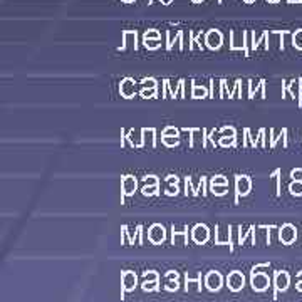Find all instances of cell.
Listing matches in <instances>:
<instances>
[{
	"instance_id": "5b68a950",
	"label": "cell",
	"mask_w": 302,
	"mask_h": 302,
	"mask_svg": "<svg viewBox=\"0 0 302 302\" xmlns=\"http://www.w3.org/2000/svg\"><path fill=\"white\" fill-rule=\"evenodd\" d=\"M148 240L153 245H159L166 240V228L161 224H153L148 230Z\"/></svg>"
},
{
	"instance_id": "8d00e7d4",
	"label": "cell",
	"mask_w": 302,
	"mask_h": 302,
	"mask_svg": "<svg viewBox=\"0 0 302 302\" xmlns=\"http://www.w3.org/2000/svg\"><path fill=\"white\" fill-rule=\"evenodd\" d=\"M178 287H180V282L178 281H166V284H165V289H166L168 292L178 291Z\"/></svg>"
},
{
	"instance_id": "52a82bcc",
	"label": "cell",
	"mask_w": 302,
	"mask_h": 302,
	"mask_svg": "<svg viewBox=\"0 0 302 302\" xmlns=\"http://www.w3.org/2000/svg\"><path fill=\"white\" fill-rule=\"evenodd\" d=\"M192 240L198 245H203L210 240V230L205 224H197L192 228Z\"/></svg>"
},
{
	"instance_id": "ba28073f",
	"label": "cell",
	"mask_w": 302,
	"mask_h": 302,
	"mask_svg": "<svg viewBox=\"0 0 302 302\" xmlns=\"http://www.w3.org/2000/svg\"><path fill=\"white\" fill-rule=\"evenodd\" d=\"M250 286L257 292H264L265 289H269V286H270L269 275L262 274V272H252L250 274Z\"/></svg>"
},
{
	"instance_id": "7c38bea8",
	"label": "cell",
	"mask_w": 302,
	"mask_h": 302,
	"mask_svg": "<svg viewBox=\"0 0 302 302\" xmlns=\"http://www.w3.org/2000/svg\"><path fill=\"white\" fill-rule=\"evenodd\" d=\"M274 286H275V292H274V299H275V296H277L279 291H286V289L289 287V275H287V272H284V270L275 272Z\"/></svg>"
},
{
	"instance_id": "74e56055",
	"label": "cell",
	"mask_w": 302,
	"mask_h": 302,
	"mask_svg": "<svg viewBox=\"0 0 302 302\" xmlns=\"http://www.w3.org/2000/svg\"><path fill=\"white\" fill-rule=\"evenodd\" d=\"M292 42H294V47L302 49V30H297V32L294 34V37H292Z\"/></svg>"
},
{
	"instance_id": "6f0895ef",
	"label": "cell",
	"mask_w": 302,
	"mask_h": 302,
	"mask_svg": "<svg viewBox=\"0 0 302 302\" xmlns=\"http://www.w3.org/2000/svg\"><path fill=\"white\" fill-rule=\"evenodd\" d=\"M297 289H299V291H302V284H299V286H297Z\"/></svg>"
},
{
	"instance_id": "9a60e30c",
	"label": "cell",
	"mask_w": 302,
	"mask_h": 302,
	"mask_svg": "<svg viewBox=\"0 0 302 302\" xmlns=\"http://www.w3.org/2000/svg\"><path fill=\"white\" fill-rule=\"evenodd\" d=\"M128 46H133L135 51H138V34L136 30H124L123 32V44L119 47V51H124Z\"/></svg>"
},
{
	"instance_id": "603a6c76",
	"label": "cell",
	"mask_w": 302,
	"mask_h": 302,
	"mask_svg": "<svg viewBox=\"0 0 302 302\" xmlns=\"http://www.w3.org/2000/svg\"><path fill=\"white\" fill-rule=\"evenodd\" d=\"M260 87H262V79L257 84L254 81H248V99H254L255 92L259 91Z\"/></svg>"
},
{
	"instance_id": "ffe728a7",
	"label": "cell",
	"mask_w": 302,
	"mask_h": 302,
	"mask_svg": "<svg viewBox=\"0 0 302 302\" xmlns=\"http://www.w3.org/2000/svg\"><path fill=\"white\" fill-rule=\"evenodd\" d=\"M161 143L166 146V148H175V146L180 145V138L176 136H161Z\"/></svg>"
},
{
	"instance_id": "681fc988",
	"label": "cell",
	"mask_w": 302,
	"mask_h": 302,
	"mask_svg": "<svg viewBox=\"0 0 302 302\" xmlns=\"http://www.w3.org/2000/svg\"><path fill=\"white\" fill-rule=\"evenodd\" d=\"M138 228H140V233H138V243L143 245V225H138Z\"/></svg>"
},
{
	"instance_id": "680465c9",
	"label": "cell",
	"mask_w": 302,
	"mask_h": 302,
	"mask_svg": "<svg viewBox=\"0 0 302 302\" xmlns=\"http://www.w3.org/2000/svg\"><path fill=\"white\" fill-rule=\"evenodd\" d=\"M269 2H279V0H269Z\"/></svg>"
},
{
	"instance_id": "8fae6325",
	"label": "cell",
	"mask_w": 302,
	"mask_h": 302,
	"mask_svg": "<svg viewBox=\"0 0 302 302\" xmlns=\"http://www.w3.org/2000/svg\"><path fill=\"white\" fill-rule=\"evenodd\" d=\"M119 94H121L124 99H133L136 96V82L135 79L131 77H124L121 82H119Z\"/></svg>"
},
{
	"instance_id": "d6986e66",
	"label": "cell",
	"mask_w": 302,
	"mask_h": 302,
	"mask_svg": "<svg viewBox=\"0 0 302 302\" xmlns=\"http://www.w3.org/2000/svg\"><path fill=\"white\" fill-rule=\"evenodd\" d=\"M193 284H197V286L202 287V272H200V274H198L195 279L190 277L188 274L185 275V291H186V292H190V291H192V286H193Z\"/></svg>"
},
{
	"instance_id": "484cf974",
	"label": "cell",
	"mask_w": 302,
	"mask_h": 302,
	"mask_svg": "<svg viewBox=\"0 0 302 302\" xmlns=\"http://www.w3.org/2000/svg\"><path fill=\"white\" fill-rule=\"evenodd\" d=\"M154 281H159V275L156 270H146V272H143V282H154Z\"/></svg>"
},
{
	"instance_id": "9c48e42d",
	"label": "cell",
	"mask_w": 302,
	"mask_h": 302,
	"mask_svg": "<svg viewBox=\"0 0 302 302\" xmlns=\"http://www.w3.org/2000/svg\"><path fill=\"white\" fill-rule=\"evenodd\" d=\"M222 286H224V277L219 270H212L205 275V287L210 292H219Z\"/></svg>"
},
{
	"instance_id": "7dc6e473",
	"label": "cell",
	"mask_w": 302,
	"mask_h": 302,
	"mask_svg": "<svg viewBox=\"0 0 302 302\" xmlns=\"http://www.w3.org/2000/svg\"><path fill=\"white\" fill-rule=\"evenodd\" d=\"M166 183L168 185H178V176H176V175H168L166 176Z\"/></svg>"
},
{
	"instance_id": "ab89813d",
	"label": "cell",
	"mask_w": 302,
	"mask_h": 302,
	"mask_svg": "<svg viewBox=\"0 0 302 302\" xmlns=\"http://www.w3.org/2000/svg\"><path fill=\"white\" fill-rule=\"evenodd\" d=\"M178 192H180V190H178V185H168L165 193L168 195V197H176V195H178Z\"/></svg>"
},
{
	"instance_id": "94428289",
	"label": "cell",
	"mask_w": 302,
	"mask_h": 302,
	"mask_svg": "<svg viewBox=\"0 0 302 302\" xmlns=\"http://www.w3.org/2000/svg\"><path fill=\"white\" fill-rule=\"evenodd\" d=\"M301 94H302V84H301Z\"/></svg>"
},
{
	"instance_id": "db71d44e",
	"label": "cell",
	"mask_w": 302,
	"mask_h": 302,
	"mask_svg": "<svg viewBox=\"0 0 302 302\" xmlns=\"http://www.w3.org/2000/svg\"><path fill=\"white\" fill-rule=\"evenodd\" d=\"M121 2H124V3H133L135 0H121Z\"/></svg>"
},
{
	"instance_id": "e0dca14e",
	"label": "cell",
	"mask_w": 302,
	"mask_h": 302,
	"mask_svg": "<svg viewBox=\"0 0 302 302\" xmlns=\"http://www.w3.org/2000/svg\"><path fill=\"white\" fill-rule=\"evenodd\" d=\"M175 42H178V46H180V51H183L185 49V44H183V32L181 30H178L175 35V39H173V35H171V30H166V49L170 51V49L173 47V44Z\"/></svg>"
},
{
	"instance_id": "f546056e",
	"label": "cell",
	"mask_w": 302,
	"mask_h": 302,
	"mask_svg": "<svg viewBox=\"0 0 302 302\" xmlns=\"http://www.w3.org/2000/svg\"><path fill=\"white\" fill-rule=\"evenodd\" d=\"M210 192L217 197H224L228 192V185H220V186H210Z\"/></svg>"
},
{
	"instance_id": "5bb4252c",
	"label": "cell",
	"mask_w": 302,
	"mask_h": 302,
	"mask_svg": "<svg viewBox=\"0 0 302 302\" xmlns=\"http://www.w3.org/2000/svg\"><path fill=\"white\" fill-rule=\"evenodd\" d=\"M279 238H281V242H284V243H292L296 240V228L292 225H289V224H286V225H282L281 226V230H279Z\"/></svg>"
},
{
	"instance_id": "3957f363",
	"label": "cell",
	"mask_w": 302,
	"mask_h": 302,
	"mask_svg": "<svg viewBox=\"0 0 302 302\" xmlns=\"http://www.w3.org/2000/svg\"><path fill=\"white\" fill-rule=\"evenodd\" d=\"M138 190V180L133 175H124L121 180V205H124V198L135 195Z\"/></svg>"
},
{
	"instance_id": "6125c7cd",
	"label": "cell",
	"mask_w": 302,
	"mask_h": 302,
	"mask_svg": "<svg viewBox=\"0 0 302 302\" xmlns=\"http://www.w3.org/2000/svg\"><path fill=\"white\" fill-rule=\"evenodd\" d=\"M219 3H222V0H219Z\"/></svg>"
},
{
	"instance_id": "2e32d148",
	"label": "cell",
	"mask_w": 302,
	"mask_h": 302,
	"mask_svg": "<svg viewBox=\"0 0 302 302\" xmlns=\"http://www.w3.org/2000/svg\"><path fill=\"white\" fill-rule=\"evenodd\" d=\"M146 138H150L151 146H156V130L154 128H141V141L138 143V148H143L146 145Z\"/></svg>"
},
{
	"instance_id": "4316f807",
	"label": "cell",
	"mask_w": 302,
	"mask_h": 302,
	"mask_svg": "<svg viewBox=\"0 0 302 302\" xmlns=\"http://www.w3.org/2000/svg\"><path fill=\"white\" fill-rule=\"evenodd\" d=\"M185 186H186V192H185V195L186 197H188V193L190 195H193V197H198V190L197 188H193V185H192V178H190V176H186L185 178Z\"/></svg>"
},
{
	"instance_id": "ac0fdd59",
	"label": "cell",
	"mask_w": 302,
	"mask_h": 302,
	"mask_svg": "<svg viewBox=\"0 0 302 302\" xmlns=\"http://www.w3.org/2000/svg\"><path fill=\"white\" fill-rule=\"evenodd\" d=\"M193 86H192V99H207L208 97V89L205 86H200V84H195L192 82Z\"/></svg>"
},
{
	"instance_id": "836d02e7",
	"label": "cell",
	"mask_w": 302,
	"mask_h": 302,
	"mask_svg": "<svg viewBox=\"0 0 302 302\" xmlns=\"http://www.w3.org/2000/svg\"><path fill=\"white\" fill-rule=\"evenodd\" d=\"M220 135L222 136H237V130L233 126H224L220 130Z\"/></svg>"
},
{
	"instance_id": "c3c4849f",
	"label": "cell",
	"mask_w": 302,
	"mask_h": 302,
	"mask_svg": "<svg viewBox=\"0 0 302 302\" xmlns=\"http://www.w3.org/2000/svg\"><path fill=\"white\" fill-rule=\"evenodd\" d=\"M291 176L294 178L296 181H302V170H294L291 173Z\"/></svg>"
},
{
	"instance_id": "7402d4cb",
	"label": "cell",
	"mask_w": 302,
	"mask_h": 302,
	"mask_svg": "<svg viewBox=\"0 0 302 302\" xmlns=\"http://www.w3.org/2000/svg\"><path fill=\"white\" fill-rule=\"evenodd\" d=\"M159 39H161V34L156 29H150L143 34V41H159Z\"/></svg>"
},
{
	"instance_id": "bcb514c9",
	"label": "cell",
	"mask_w": 302,
	"mask_h": 302,
	"mask_svg": "<svg viewBox=\"0 0 302 302\" xmlns=\"http://www.w3.org/2000/svg\"><path fill=\"white\" fill-rule=\"evenodd\" d=\"M168 86H170V81H168V79H163V92H161L163 99H166V96H168Z\"/></svg>"
},
{
	"instance_id": "cb8c5ba5",
	"label": "cell",
	"mask_w": 302,
	"mask_h": 302,
	"mask_svg": "<svg viewBox=\"0 0 302 302\" xmlns=\"http://www.w3.org/2000/svg\"><path fill=\"white\" fill-rule=\"evenodd\" d=\"M141 87H146V89H156L158 82L154 77H145V79H141Z\"/></svg>"
},
{
	"instance_id": "d6a6232c",
	"label": "cell",
	"mask_w": 302,
	"mask_h": 302,
	"mask_svg": "<svg viewBox=\"0 0 302 302\" xmlns=\"http://www.w3.org/2000/svg\"><path fill=\"white\" fill-rule=\"evenodd\" d=\"M158 284H159V281H154V282H143V284H141V287H143L145 292H154V291H158Z\"/></svg>"
},
{
	"instance_id": "83f0119b",
	"label": "cell",
	"mask_w": 302,
	"mask_h": 302,
	"mask_svg": "<svg viewBox=\"0 0 302 302\" xmlns=\"http://www.w3.org/2000/svg\"><path fill=\"white\" fill-rule=\"evenodd\" d=\"M235 138L237 136H222L219 145L222 148H230V146H235Z\"/></svg>"
},
{
	"instance_id": "f5cc1de1",
	"label": "cell",
	"mask_w": 302,
	"mask_h": 302,
	"mask_svg": "<svg viewBox=\"0 0 302 302\" xmlns=\"http://www.w3.org/2000/svg\"><path fill=\"white\" fill-rule=\"evenodd\" d=\"M159 2H161L163 5H170V3L173 2V0H159Z\"/></svg>"
},
{
	"instance_id": "b9f144b4",
	"label": "cell",
	"mask_w": 302,
	"mask_h": 302,
	"mask_svg": "<svg viewBox=\"0 0 302 302\" xmlns=\"http://www.w3.org/2000/svg\"><path fill=\"white\" fill-rule=\"evenodd\" d=\"M145 42V47L148 49V51H156L159 47V41H143Z\"/></svg>"
},
{
	"instance_id": "7a4b0ae2",
	"label": "cell",
	"mask_w": 302,
	"mask_h": 302,
	"mask_svg": "<svg viewBox=\"0 0 302 302\" xmlns=\"http://www.w3.org/2000/svg\"><path fill=\"white\" fill-rule=\"evenodd\" d=\"M232 245V225L228 224H217L215 226V245Z\"/></svg>"
},
{
	"instance_id": "d4e9b609",
	"label": "cell",
	"mask_w": 302,
	"mask_h": 302,
	"mask_svg": "<svg viewBox=\"0 0 302 302\" xmlns=\"http://www.w3.org/2000/svg\"><path fill=\"white\" fill-rule=\"evenodd\" d=\"M140 96L145 97V99H154L158 96V87L156 89H146V87H141Z\"/></svg>"
},
{
	"instance_id": "f6af8a7d",
	"label": "cell",
	"mask_w": 302,
	"mask_h": 302,
	"mask_svg": "<svg viewBox=\"0 0 302 302\" xmlns=\"http://www.w3.org/2000/svg\"><path fill=\"white\" fill-rule=\"evenodd\" d=\"M225 92H226V81H225V79H222V81H220V94H219L220 99H224V97H225Z\"/></svg>"
},
{
	"instance_id": "f907efd6",
	"label": "cell",
	"mask_w": 302,
	"mask_h": 302,
	"mask_svg": "<svg viewBox=\"0 0 302 302\" xmlns=\"http://www.w3.org/2000/svg\"><path fill=\"white\" fill-rule=\"evenodd\" d=\"M210 97H215V81L210 79Z\"/></svg>"
},
{
	"instance_id": "1f68e13d",
	"label": "cell",
	"mask_w": 302,
	"mask_h": 302,
	"mask_svg": "<svg viewBox=\"0 0 302 302\" xmlns=\"http://www.w3.org/2000/svg\"><path fill=\"white\" fill-rule=\"evenodd\" d=\"M161 136H176V138H180V130H178V128H175V126H166L165 130H163Z\"/></svg>"
},
{
	"instance_id": "8992f818",
	"label": "cell",
	"mask_w": 302,
	"mask_h": 302,
	"mask_svg": "<svg viewBox=\"0 0 302 302\" xmlns=\"http://www.w3.org/2000/svg\"><path fill=\"white\" fill-rule=\"evenodd\" d=\"M226 286L232 292H240L243 286H245V277L240 270H232L228 275H226Z\"/></svg>"
},
{
	"instance_id": "4fadbf2b",
	"label": "cell",
	"mask_w": 302,
	"mask_h": 302,
	"mask_svg": "<svg viewBox=\"0 0 302 302\" xmlns=\"http://www.w3.org/2000/svg\"><path fill=\"white\" fill-rule=\"evenodd\" d=\"M171 243L173 245H188V228L181 230V232H176L175 225H171Z\"/></svg>"
},
{
	"instance_id": "30bf717a",
	"label": "cell",
	"mask_w": 302,
	"mask_h": 302,
	"mask_svg": "<svg viewBox=\"0 0 302 302\" xmlns=\"http://www.w3.org/2000/svg\"><path fill=\"white\" fill-rule=\"evenodd\" d=\"M205 44L210 51H217V49H220L222 44H224V35H222L220 30H217V29L208 30L205 34Z\"/></svg>"
},
{
	"instance_id": "7bdbcfd3",
	"label": "cell",
	"mask_w": 302,
	"mask_h": 302,
	"mask_svg": "<svg viewBox=\"0 0 302 302\" xmlns=\"http://www.w3.org/2000/svg\"><path fill=\"white\" fill-rule=\"evenodd\" d=\"M243 143H242V146L243 148H247L248 145H250V141H252V136H250V130H248V128H245V130H243Z\"/></svg>"
},
{
	"instance_id": "e575fe53",
	"label": "cell",
	"mask_w": 302,
	"mask_h": 302,
	"mask_svg": "<svg viewBox=\"0 0 302 302\" xmlns=\"http://www.w3.org/2000/svg\"><path fill=\"white\" fill-rule=\"evenodd\" d=\"M267 37H269V32H267V30H265V32L262 34L259 39H255V34H254V39H252V49H254V51H255V49L259 47V44H260L262 41H265V39H267Z\"/></svg>"
},
{
	"instance_id": "9f6ffc18",
	"label": "cell",
	"mask_w": 302,
	"mask_h": 302,
	"mask_svg": "<svg viewBox=\"0 0 302 302\" xmlns=\"http://www.w3.org/2000/svg\"><path fill=\"white\" fill-rule=\"evenodd\" d=\"M193 3H200V2H203V0H192Z\"/></svg>"
},
{
	"instance_id": "6da1fadb",
	"label": "cell",
	"mask_w": 302,
	"mask_h": 302,
	"mask_svg": "<svg viewBox=\"0 0 302 302\" xmlns=\"http://www.w3.org/2000/svg\"><path fill=\"white\" fill-rule=\"evenodd\" d=\"M252 190V180L247 175H237L235 176V205L238 203V198L247 197Z\"/></svg>"
},
{
	"instance_id": "816d5d0a",
	"label": "cell",
	"mask_w": 302,
	"mask_h": 302,
	"mask_svg": "<svg viewBox=\"0 0 302 302\" xmlns=\"http://www.w3.org/2000/svg\"><path fill=\"white\" fill-rule=\"evenodd\" d=\"M260 96H262V99H265V81L262 79V87H260Z\"/></svg>"
},
{
	"instance_id": "91938a15",
	"label": "cell",
	"mask_w": 302,
	"mask_h": 302,
	"mask_svg": "<svg viewBox=\"0 0 302 302\" xmlns=\"http://www.w3.org/2000/svg\"><path fill=\"white\" fill-rule=\"evenodd\" d=\"M299 279H301V281H302V274H301V275H299Z\"/></svg>"
},
{
	"instance_id": "d590c367",
	"label": "cell",
	"mask_w": 302,
	"mask_h": 302,
	"mask_svg": "<svg viewBox=\"0 0 302 302\" xmlns=\"http://www.w3.org/2000/svg\"><path fill=\"white\" fill-rule=\"evenodd\" d=\"M143 183L145 185H159V180L156 175H146L143 178Z\"/></svg>"
},
{
	"instance_id": "f35d334b",
	"label": "cell",
	"mask_w": 302,
	"mask_h": 302,
	"mask_svg": "<svg viewBox=\"0 0 302 302\" xmlns=\"http://www.w3.org/2000/svg\"><path fill=\"white\" fill-rule=\"evenodd\" d=\"M291 193L292 195H302V181H294L291 185Z\"/></svg>"
},
{
	"instance_id": "44dd1931",
	"label": "cell",
	"mask_w": 302,
	"mask_h": 302,
	"mask_svg": "<svg viewBox=\"0 0 302 302\" xmlns=\"http://www.w3.org/2000/svg\"><path fill=\"white\" fill-rule=\"evenodd\" d=\"M159 192V185H145L143 190H141V193L145 195V197H154V195H158Z\"/></svg>"
},
{
	"instance_id": "ee69618b",
	"label": "cell",
	"mask_w": 302,
	"mask_h": 302,
	"mask_svg": "<svg viewBox=\"0 0 302 302\" xmlns=\"http://www.w3.org/2000/svg\"><path fill=\"white\" fill-rule=\"evenodd\" d=\"M180 279V274L176 272V270H170V272H166L165 275V281H178Z\"/></svg>"
},
{
	"instance_id": "11a10c76",
	"label": "cell",
	"mask_w": 302,
	"mask_h": 302,
	"mask_svg": "<svg viewBox=\"0 0 302 302\" xmlns=\"http://www.w3.org/2000/svg\"><path fill=\"white\" fill-rule=\"evenodd\" d=\"M245 3H252V2H255V0H243Z\"/></svg>"
},
{
	"instance_id": "4dcf8cb0",
	"label": "cell",
	"mask_w": 302,
	"mask_h": 302,
	"mask_svg": "<svg viewBox=\"0 0 302 302\" xmlns=\"http://www.w3.org/2000/svg\"><path fill=\"white\" fill-rule=\"evenodd\" d=\"M180 89H181V79L176 84H171L170 82V86H168V91H170V96L173 97V99H175V97H178Z\"/></svg>"
},
{
	"instance_id": "277c9868",
	"label": "cell",
	"mask_w": 302,
	"mask_h": 302,
	"mask_svg": "<svg viewBox=\"0 0 302 302\" xmlns=\"http://www.w3.org/2000/svg\"><path fill=\"white\" fill-rule=\"evenodd\" d=\"M138 286V275L133 270H124L121 275V299H124L126 292H133Z\"/></svg>"
},
{
	"instance_id": "60d3db41",
	"label": "cell",
	"mask_w": 302,
	"mask_h": 302,
	"mask_svg": "<svg viewBox=\"0 0 302 302\" xmlns=\"http://www.w3.org/2000/svg\"><path fill=\"white\" fill-rule=\"evenodd\" d=\"M197 190H198V193L202 192L203 197L207 195V176H202V178H200V186Z\"/></svg>"
},
{
	"instance_id": "f1b7e54d",
	"label": "cell",
	"mask_w": 302,
	"mask_h": 302,
	"mask_svg": "<svg viewBox=\"0 0 302 302\" xmlns=\"http://www.w3.org/2000/svg\"><path fill=\"white\" fill-rule=\"evenodd\" d=\"M220 185H228V178H225L224 175H215L210 178V186H220Z\"/></svg>"
}]
</instances>
